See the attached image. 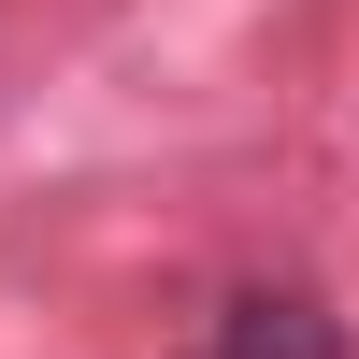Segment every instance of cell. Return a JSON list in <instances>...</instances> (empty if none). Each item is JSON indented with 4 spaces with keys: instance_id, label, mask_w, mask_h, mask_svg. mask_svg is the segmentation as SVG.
Masks as SVG:
<instances>
[{
    "instance_id": "cell-1",
    "label": "cell",
    "mask_w": 359,
    "mask_h": 359,
    "mask_svg": "<svg viewBox=\"0 0 359 359\" xmlns=\"http://www.w3.org/2000/svg\"><path fill=\"white\" fill-rule=\"evenodd\" d=\"M201 359H345V316L316 302V287H245Z\"/></svg>"
}]
</instances>
